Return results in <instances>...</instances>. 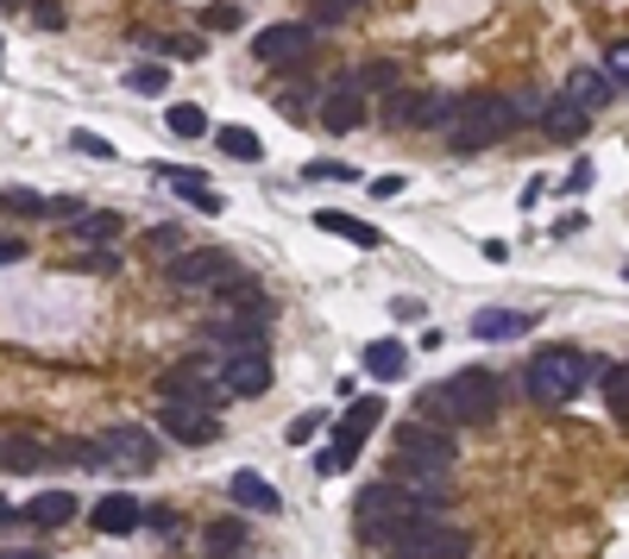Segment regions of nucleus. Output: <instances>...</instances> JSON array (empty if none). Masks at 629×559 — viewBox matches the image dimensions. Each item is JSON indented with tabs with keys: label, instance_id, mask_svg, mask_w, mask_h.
Returning <instances> with one entry per match:
<instances>
[{
	"label": "nucleus",
	"instance_id": "32",
	"mask_svg": "<svg viewBox=\"0 0 629 559\" xmlns=\"http://www.w3.org/2000/svg\"><path fill=\"white\" fill-rule=\"evenodd\" d=\"M353 82L365 89V95H372V89H384V95H391V89H396V63H384V58L359 63V70H353Z\"/></svg>",
	"mask_w": 629,
	"mask_h": 559
},
{
	"label": "nucleus",
	"instance_id": "17",
	"mask_svg": "<svg viewBox=\"0 0 629 559\" xmlns=\"http://www.w3.org/2000/svg\"><path fill=\"white\" fill-rule=\"evenodd\" d=\"M89 521H95V535L120 540V535H133L138 521H145V503L126 497V490H114V497H101L95 509H89Z\"/></svg>",
	"mask_w": 629,
	"mask_h": 559
},
{
	"label": "nucleus",
	"instance_id": "24",
	"mask_svg": "<svg viewBox=\"0 0 629 559\" xmlns=\"http://www.w3.org/2000/svg\"><path fill=\"white\" fill-rule=\"evenodd\" d=\"M157 170H164V164H157ZM164 183H171V195H177V201H189V208H202V214H220V195L202 189L196 170H164Z\"/></svg>",
	"mask_w": 629,
	"mask_h": 559
},
{
	"label": "nucleus",
	"instance_id": "48",
	"mask_svg": "<svg viewBox=\"0 0 629 559\" xmlns=\"http://www.w3.org/2000/svg\"><path fill=\"white\" fill-rule=\"evenodd\" d=\"M623 277H629V258H623Z\"/></svg>",
	"mask_w": 629,
	"mask_h": 559
},
{
	"label": "nucleus",
	"instance_id": "40",
	"mask_svg": "<svg viewBox=\"0 0 629 559\" xmlns=\"http://www.w3.org/2000/svg\"><path fill=\"white\" fill-rule=\"evenodd\" d=\"M302 176H328V183H353V164H340V157H314V164H309V170H302Z\"/></svg>",
	"mask_w": 629,
	"mask_h": 559
},
{
	"label": "nucleus",
	"instance_id": "15",
	"mask_svg": "<svg viewBox=\"0 0 629 559\" xmlns=\"http://www.w3.org/2000/svg\"><path fill=\"white\" fill-rule=\"evenodd\" d=\"M220 384H227V396H265L271 390V352H227Z\"/></svg>",
	"mask_w": 629,
	"mask_h": 559
},
{
	"label": "nucleus",
	"instance_id": "14",
	"mask_svg": "<svg viewBox=\"0 0 629 559\" xmlns=\"http://www.w3.org/2000/svg\"><path fill=\"white\" fill-rule=\"evenodd\" d=\"M321 126H328V133H359V126H365V89H359L353 76H340L334 89H328V95H321Z\"/></svg>",
	"mask_w": 629,
	"mask_h": 559
},
{
	"label": "nucleus",
	"instance_id": "21",
	"mask_svg": "<svg viewBox=\"0 0 629 559\" xmlns=\"http://www.w3.org/2000/svg\"><path fill=\"white\" fill-rule=\"evenodd\" d=\"M365 371H372L378 384H396V377L410 371V346H403V340H372V346H365Z\"/></svg>",
	"mask_w": 629,
	"mask_h": 559
},
{
	"label": "nucleus",
	"instance_id": "49",
	"mask_svg": "<svg viewBox=\"0 0 629 559\" xmlns=\"http://www.w3.org/2000/svg\"><path fill=\"white\" fill-rule=\"evenodd\" d=\"M7 7H13V0H7Z\"/></svg>",
	"mask_w": 629,
	"mask_h": 559
},
{
	"label": "nucleus",
	"instance_id": "12",
	"mask_svg": "<svg viewBox=\"0 0 629 559\" xmlns=\"http://www.w3.org/2000/svg\"><path fill=\"white\" fill-rule=\"evenodd\" d=\"M234 270L239 265L220 246H196V251H177V258H171V283H177V290H215L220 277H234Z\"/></svg>",
	"mask_w": 629,
	"mask_h": 559
},
{
	"label": "nucleus",
	"instance_id": "2",
	"mask_svg": "<svg viewBox=\"0 0 629 559\" xmlns=\"http://www.w3.org/2000/svg\"><path fill=\"white\" fill-rule=\"evenodd\" d=\"M529 107L535 101H523V95H466L460 101V120L447 126V145L453 152H485L497 138H511L529 120Z\"/></svg>",
	"mask_w": 629,
	"mask_h": 559
},
{
	"label": "nucleus",
	"instance_id": "44",
	"mask_svg": "<svg viewBox=\"0 0 629 559\" xmlns=\"http://www.w3.org/2000/svg\"><path fill=\"white\" fill-rule=\"evenodd\" d=\"M76 152H89V157H114V145H107V138H95V133H76Z\"/></svg>",
	"mask_w": 629,
	"mask_h": 559
},
{
	"label": "nucleus",
	"instance_id": "25",
	"mask_svg": "<svg viewBox=\"0 0 629 559\" xmlns=\"http://www.w3.org/2000/svg\"><path fill=\"white\" fill-rule=\"evenodd\" d=\"M610 89H617V82L598 76V70H573V76H567V95L579 101V107H591V114H598V107L610 101Z\"/></svg>",
	"mask_w": 629,
	"mask_h": 559
},
{
	"label": "nucleus",
	"instance_id": "39",
	"mask_svg": "<svg viewBox=\"0 0 629 559\" xmlns=\"http://www.w3.org/2000/svg\"><path fill=\"white\" fill-rule=\"evenodd\" d=\"M32 25L39 32H63V0H32Z\"/></svg>",
	"mask_w": 629,
	"mask_h": 559
},
{
	"label": "nucleus",
	"instance_id": "36",
	"mask_svg": "<svg viewBox=\"0 0 629 559\" xmlns=\"http://www.w3.org/2000/svg\"><path fill=\"white\" fill-rule=\"evenodd\" d=\"M202 32H239V7H234V0H215V7H202Z\"/></svg>",
	"mask_w": 629,
	"mask_h": 559
},
{
	"label": "nucleus",
	"instance_id": "34",
	"mask_svg": "<svg viewBox=\"0 0 629 559\" xmlns=\"http://www.w3.org/2000/svg\"><path fill=\"white\" fill-rule=\"evenodd\" d=\"M605 403H610V415H617V422H629V365H617L605 377Z\"/></svg>",
	"mask_w": 629,
	"mask_h": 559
},
{
	"label": "nucleus",
	"instance_id": "1",
	"mask_svg": "<svg viewBox=\"0 0 629 559\" xmlns=\"http://www.w3.org/2000/svg\"><path fill=\"white\" fill-rule=\"evenodd\" d=\"M429 509H447V484H365L353 497V516H359V535L372 540H391L396 528H410V521H422Z\"/></svg>",
	"mask_w": 629,
	"mask_h": 559
},
{
	"label": "nucleus",
	"instance_id": "33",
	"mask_svg": "<svg viewBox=\"0 0 629 559\" xmlns=\"http://www.w3.org/2000/svg\"><path fill=\"white\" fill-rule=\"evenodd\" d=\"M138 251H145V258H177V251H183V227H152L145 239H138Z\"/></svg>",
	"mask_w": 629,
	"mask_h": 559
},
{
	"label": "nucleus",
	"instance_id": "22",
	"mask_svg": "<svg viewBox=\"0 0 629 559\" xmlns=\"http://www.w3.org/2000/svg\"><path fill=\"white\" fill-rule=\"evenodd\" d=\"M25 521L32 528H63V521H76V497L70 490H39V497L25 503Z\"/></svg>",
	"mask_w": 629,
	"mask_h": 559
},
{
	"label": "nucleus",
	"instance_id": "20",
	"mask_svg": "<svg viewBox=\"0 0 629 559\" xmlns=\"http://www.w3.org/2000/svg\"><path fill=\"white\" fill-rule=\"evenodd\" d=\"M535 328V314L523 309H478L472 314V340H523Z\"/></svg>",
	"mask_w": 629,
	"mask_h": 559
},
{
	"label": "nucleus",
	"instance_id": "11",
	"mask_svg": "<svg viewBox=\"0 0 629 559\" xmlns=\"http://www.w3.org/2000/svg\"><path fill=\"white\" fill-rule=\"evenodd\" d=\"M157 427L177 446H215L220 441L215 408H202V403H157Z\"/></svg>",
	"mask_w": 629,
	"mask_h": 559
},
{
	"label": "nucleus",
	"instance_id": "31",
	"mask_svg": "<svg viewBox=\"0 0 629 559\" xmlns=\"http://www.w3.org/2000/svg\"><path fill=\"white\" fill-rule=\"evenodd\" d=\"M39 459H44V446L25 441V434H7V441H0V465H13V472H25V465H39Z\"/></svg>",
	"mask_w": 629,
	"mask_h": 559
},
{
	"label": "nucleus",
	"instance_id": "7",
	"mask_svg": "<svg viewBox=\"0 0 629 559\" xmlns=\"http://www.w3.org/2000/svg\"><path fill=\"white\" fill-rule=\"evenodd\" d=\"M391 553L396 559H466L472 553V535L466 528H453V521H410V528H396L391 535Z\"/></svg>",
	"mask_w": 629,
	"mask_h": 559
},
{
	"label": "nucleus",
	"instance_id": "27",
	"mask_svg": "<svg viewBox=\"0 0 629 559\" xmlns=\"http://www.w3.org/2000/svg\"><path fill=\"white\" fill-rule=\"evenodd\" d=\"M70 227H76V239H82V246H107V239H114V232H120V214H76V220H70Z\"/></svg>",
	"mask_w": 629,
	"mask_h": 559
},
{
	"label": "nucleus",
	"instance_id": "26",
	"mask_svg": "<svg viewBox=\"0 0 629 559\" xmlns=\"http://www.w3.org/2000/svg\"><path fill=\"white\" fill-rule=\"evenodd\" d=\"M215 145H220V157H239V164H258V133H246V126H220L215 133Z\"/></svg>",
	"mask_w": 629,
	"mask_h": 559
},
{
	"label": "nucleus",
	"instance_id": "42",
	"mask_svg": "<svg viewBox=\"0 0 629 559\" xmlns=\"http://www.w3.org/2000/svg\"><path fill=\"white\" fill-rule=\"evenodd\" d=\"M321 422H328V415H314V408H309V415H296V422H290V441H296V446L314 441V434H321Z\"/></svg>",
	"mask_w": 629,
	"mask_h": 559
},
{
	"label": "nucleus",
	"instance_id": "45",
	"mask_svg": "<svg viewBox=\"0 0 629 559\" xmlns=\"http://www.w3.org/2000/svg\"><path fill=\"white\" fill-rule=\"evenodd\" d=\"M13 258H25V239H0V265H13Z\"/></svg>",
	"mask_w": 629,
	"mask_h": 559
},
{
	"label": "nucleus",
	"instance_id": "3",
	"mask_svg": "<svg viewBox=\"0 0 629 559\" xmlns=\"http://www.w3.org/2000/svg\"><path fill=\"white\" fill-rule=\"evenodd\" d=\"M586 377H591V359L579 346H542L529 365H523V396L560 408V403H573V396L586 390Z\"/></svg>",
	"mask_w": 629,
	"mask_h": 559
},
{
	"label": "nucleus",
	"instance_id": "16",
	"mask_svg": "<svg viewBox=\"0 0 629 559\" xmlns=\"http://www.w3.org/2000/svg\"><path fill=\"white\" fill-rule=\"evenodd\" d=\"M101 453H107V465H133V472H152L157 459V446L145 427H107L101 434Z\"/></svg>",
	"mask_w": 629,
	"mask_h": 559
},
{
	"label": "nucleus",
	"instance_id": "6",
	"mask_svg": "<svg viewBox=\"0 0 629 559\" xmlns=\"http://www.w3.org/2000/svg\"><path fill=\"white\" fill-rule=\"evenodd\" d=\"M384 422V403H378V396H359L353 408H347V415H340L334 422V441L321 446V459H314V472H321V478H334V472H347V465L359 459V446L372 441V427Z\"/></svg>",
	"mask_w": 629,
	"mask_h": 559
},
{
	"label": "nucleus",
	"instance_id": "41",
	"mask_svg": "<svg viewBox=\"0 0 629 559\" xmlns=\"http://www.w3.org/2000/svg\"><path fill=\"white\" fill-rule=\"evenodd\" d=\"M591 189V157H579L567 176H560V195H586Z\"/></svg>",
	"mask_w": 629,
	"mask_h": 559
},
{
	"label": "nucleus",
	"instance_id": "28",
	"mask_svg": "<svg viewBox=\"0 0 629 559\" xmlns=\"http://www.w3.org/2000/svg\"><path fill=\"white\" fill-rule=\"evenodd\" d=\"M202 547H208V559H227V553H239V547H246V521H215Z\"/></svg>",
	"mask_w": 629,
	"mask_h": 559
},
{
	"label": "nucleus",
	"instance_id": "30",
	"mask_svg": "<svg viewBox=\"0 0 629 559\" xmlns=\"http://www.w3.org/2000/svg\"><path fill=\"white\" fill-rule=\"evenodd\" d=\"M126 89L145 101H157L164 89H171V70H157V63H138V70H126Z\"/></svg>",
	"mask_w": 629,
	"mask_h": 559
},
{
	"label": "nucleus",
	"instance_id": "4",
	"mask_svg": "<svg viewBox=\"0 0 629 559\" xmlns=\"http://www.w3.org/2000/svg\"><path fill=\"white\" fill-rule=\"evenodd\" d=\"M422 415H434L441 427H472V422H492L497 415V377L492 371H460L447 384H434L422 396Z\"/></svg>",
	"mask_w": 629,
	"mask_h": 559
},
{
	"label": "nucleus",
	"instance_id": "35",
	"mask_svg": "<svg viewBox=\"0 0 629 559\" xmlns=\"http://www.w3.org/2000/svg\"><path fill=\"white\" fill-rule=\"evenodd\" d=\"M0 214H51V201L32 189H0Z\"/></svg>",
	"mask_w": 629,
	"mask_h": 559
},
{
	"label": "nucleus",
	"instance_id": "8",
	"mask_svg": "<svg viewBox=\"0 0 629 559\" xmlns=\"http://www.w3.org/2000/svg\"><path fill=\"white\" fill-rule=\"evenodd\" d=\"M220 396H227V384H220V365H208V359H189V365H177V371H164V377H157V403L220 408Z\"/></svg>",
	"mask_w": 629,
	"mask_h": 559
},
{
	"label": "nucleus",
	"instance_id": "23",
	"mask_svg": "<svg viewBox=\"0 0 629 559\" xmlns=\"http://www.w3.org/2000/svg\"><path fill=\"white\" fill-rule=\"evenodd\" d=\"M314 227L334 232V239H347V246H359V251H378V227H365V220H353V214H340V208H321L314 214Z\"/></svg>",
	"mask_w": 629,
	"mask_h": 559
},
{
	"label": "nucleus",
	"instance_id": "38",
	"mask_svg": "<svg viewBox=\"0 0 629 559\" xmlns=\"http://www.w3.org/2000/svg\"><path fill=\"white\" fill-rule=\"evenodd\" d=\"M76 270H89V277H107V270H120V258L107 246H89V251H76Z\"/></svg>",
	"mask_w": 629,
	"mask_h": 559
},
{
	"label": "nucleus",
	"instance_id": "10",
	"mask_svg": "<svg viewBox=\"0 0 629 559\" xmlns=\"http://www.w3.org/2000/svg\"><path fill=\"white\" fill-rule=\"evenodd\" d=\"M208 340L220 346V359L227 352H265L271 346V309H227Z\"/></svg>",
	"mask_w": 629,
	"mask_h": 559
},
{
	"label": "nucleus",
	"instance_id": "47",
	"mask_svg": "<svg viewBox=\"0 0 629 559\" xmlns=\"http://www.w3.org/2000/svg\"><path fill=\"white\" fill-rule=\"evenodd\" d=\"M0 559H44V553H25V547H13V553H0Z\"/></svg>",
	"mask_w": 629,
	"mask_h": 559
},
{
	"label": "nucleus",
	"instance_id": "37",
	"mask_svg": "<svg viewBox=\"0 0 629 559\" xmlns=\"http://www.w3.org/2000/svg\"><path fill=\"white\" fill-rule=\"evenodd\" d=\"M353 13H365V0H314V25H340Z\"/></svg>",
	"mask_w": 629,
	"mask_h": 559
},
{
	"label": "nucleus",
	"instance_id": "5",
	"mask_svg": "<svg viewBox=\"0 0 629 559\" xmlns=\"http://www.w3.org/2000/svg\"><path fill=\"white\" fill-rule=\"evenodd\" d=\"M453 459H460V446H453V434H441V422H403L396 427V478L403 484H429L441 478V472H453Z\"/></svg>",
	"mask_w": 629,
	"mask_h": 559
},
{
	"label": "nucleus",
	"instance_id": "29",
	"mask_svg": "<svg viewBox=\"0 0 629 559\" xmlns=\"http://www.w3.org/2000/svg\"><path fill=\"white\" fill-rule=\"evenodd\" d=\"M164 126H171L177 138H202V133H208V114H202L196 101H177V107L164 114Z\"/></svg>",
	"mask_w": 629,
	"mask_h": 559
},
{
	"label": "nucleus",
	"instance_id": "18",
	"mask_svg": "<svg viewBox=\"0 0 629 559\" xmlns=\"http://www.w3.org/2000/svg\"><path fill=\"white\" fill-rule=\"evenodd\" d=\"M586 126H591V107H579L573 95H560V101H548V107H542V133H548L554 145L586 138Z\"/></svg>",
	"mask_w": 629,
	"mask_h": 559
},
{
	"label": "nucleus",
	"instance_id": "43",
	"mask_svg": "<svg viewBox=\"0 0 629 559\" xmlns=\"http://www.w3.org/2000/svg\"><path fill=\"white\" fill-rule=\"evenodd\" d=\"M605 70H610V82H629V44H610V51H605Z\"/></svg>",
	"mask_w": 629,
	"mask_h": 559
},
{
	"label": "nucleus",
	"instance_id": "46",
	"mask_svg": "<svg viewBox=\"0 0 629 559\" xmlns=\"http://www.w3.org/2000/svg\"><path fill=\"white\" fill-rule=\"evenodd\" d=\"M7 521H25V516H20V509H13L7 497H0V528H7Z\"/></svg>",
	"mask_w": 629,
	"mask_h": 559
},
{
	"label": "nucleus",
	"instance_id": "13",
	"mask_svg": "<svg viewBox=\"0 0 629 559\" xmlns=\"http://www.w3.org/2000/svg\"><path fill=\"white\" fill-rule=\"evenodd\" d=\"M252 51L265 63H302V58H314V25H296V20L265 25V32L252 39Z\"/></svg>",
	"mask_w": 629,
	"mask_h": 559
},
{
	"label": "nucleus",
	"instance_id": "9",
	"mask_svg": "<svg viewBox=\"0 0 629 559\" xmlns=\"http://www.w3.org/2000/svg\"><path fill=\"white\" fill-rule=\"evenodd\" d=\"M453 114H460V101L434 95V89H391V101H384V120H391V126H403V133H422V126H453Z\"/></svg>",
	"mask_w": 629,
	"mask_h": 559
},
{
	"label": "nucleus",
	"instance_id": "19",
	"mask_svg": "<svg viewBox=\"0 0 629 559\" xmlns=\"http://www.w3.org/2000/svg\"><path fill=\"white\" fill-rule=\"evenodd\" d=\"M227 497H234L239 509H252V516H277V509H283L277 484L258 478V472H234V478H227Z\"/></svg>",
	"mask_w": 629,
	"mask_h": 559
}]
</instances>
